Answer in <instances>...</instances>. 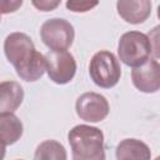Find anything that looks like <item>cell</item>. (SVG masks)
<instances>
[{"mask_svg": "<svg viewBox=\"0 0 160 160\" xmlns=\"http://www.w3.org/2000/svg\"><path fill=\"white\" fill-rule=\"evenodd\" d=\"M151 39L141 31H128L120 36L118 55L126 66L138 68L145 64L152 55Z\"/></svg>", "mask_w": 160, "mask_h": 160, "instance_id": "obj_3", "label": "cell"}, {"mask_svg": "<svg viewBox=\"0 0 160 160\" xmlns=\"http://www.w3.org/2000/svg\"><path fill=\"white\" fill-rule=\"evenodd\" d=\"M45 71L51 81L58 85L70 82L76 74V61L69 51H51L45 55Z\"/></svg>", "mask_w": 160, "mask_h": 160, "instance_id": "obj_6", "label": "cell"}, {"mask_svg": "<svg viewBox=\"0 0 160 160\" xmlns=\"http://www.w3.org/2000/svg\"><path fill=\"white\" fill-rule=\"evenodd\" d=\"M72 160H106L104 134L96 126L76 125L68 134Z\"/></svg>", "mask_w": 160, "mask_h": 160, "instance_id": "obj_2", "label": "cell"}, {"mask_svg": "<svg viewBox=\"0 0 160 160\" xmlns=\"http://www.w3.org/2000/svg\"><path fill=\"white\" fill-rule=\"evenodd\" d=\"M34 160H68L64 145L56 140H45L35 150Z\"/></svg>", "mask_w": 160, "mask_h": 160, "instance_id": "obj_13", "label": "cell"}, {"mask_svg": "<svg viewBox=\"0 0 160 160\" xmlns=\"http://www.w3.org/2000/svg\"><path fill=\"white\" fill-rule=\"evenodd\" d=\"M5 144L2 141H0V160H4L5 154H6V149H5Z\"/></svg>", "mask_w": 160, "mask_h": 160, "instance_id": "obj_17", "label": "cell"}, {"mask_svg": "<svg viewBox=\"0 0 160 160\" xmlns=\"http://www.w3.org/2000/svg\"><path fill=\"white\" fill-rule=\"evenodd\" d=\"M24 126L15 114L0 115V141L5 145H12L22 136Z\"/></svg>", "mask_w": 160, "mask_h": 160, "instance_id": "obj_12", "label": "cell"}, {"mask_svg": "<svg viewBox=\"0 0 160 160\" xmlns=\"http://www.w3.org/2000/svg\"><path fill=\"white\" fill-rule=\"evenodd\" d=\"M22 100L24 90L19 82L11 80L0 82V115L14 114L22 104Z\"/></svg>", "mask_w": 160, "mask_h": 160, "instance_id": "obj_10", "label": "cell"}, {"mask_svg": "<svg viewBox=\"0 0 160 160\" xmlns=\"http://www.w3.org/2000/svg\"><path fill=\"white\" fill-rule=\"evenodd\" d=\"M118 14L122 20L129 24H141L151 14V1L149 0H136V1H128L120 0L116 2Z\"/></svg>", "mask_w": 160, "mask_h": 160, "instance_id": "obj_9", "label": "cell"}, {"mask_svg": "<svg viewBox=\"0 0 160 160\" xmlns=\"http://www.w3.org/2000/svg\"><path fill=\"white\" fill-rule=\"evenodd\" d=\"M160 65L156 59H149L145 64L131 70L134 86L145 94H154L160 88Z\"/></svg>", "mask_w": 160, "mask_h": 160, "instance_id": "obj_8", "label": "cell"}, {"mask_svg": "<svg viewBox=\"0 0 160 160\" xmlns=\"http://www.w3.org/2000/svg\"><path fill=\"white\" fill-rule=\"evenodd\" d=\"M21 5V0H0V14L15 12Z\"/></svg>", "mask_w": 160, "mask_h": 160, "instance_id": "obj_15", "label": "cell"}, {"mask_svg": "<svg viewBox=\"0 0 160 160\" xmlns=\"http://www.w3.org/2000/svg\"><path fill=\"white\" fill-rule=\"evenodd\" d=\"M98 5V1L90 2V1H68L66 8L72 12H86L95 8Z\"/></svg>", "mask_w": 160, "mask_h": 160, "instance_id": "obj_14", "label": "cell"}, {"mask_svg": "<svg viewBox=\"0 0 160 160\" xmlns=\"http://www.w3.org/2000/svg\"><path fill=\"white\" fill-rule=\"evenodd\" d=\"M40 38L51 51H66L74 42V26L65 19L52 18L40 28Z\"/></svg>", "mask_w": 160, "mask_h": 160, "instance_id": "obj_5", "label": "cell"}, {"mask_svg": "<svg viewBox=\"0 0 160 160\" xmlns=\"http://www.w3.org/2000/svg\"><path fill=\"white\" fill-rule=\"evenodd\" d=\"M89 75L95 85L102 89L114 88L121 78V66L118 58L109 50L95 52L89 64Z\"/></svg>", "mask_w": 160, "mask_h": 160, "instance_id": "obj_4", "label": "cell"}, {"mask_svg": "<svg viewBox=\"0 0 160 160\" xmlns=\"http://www.w3.org/2000/svg\"><path fill=\"white\" fill-rule=\"evenodd\" d=\"M32 5L40 10V11H51L56 9L60 5V1H49V0H40V1H32Z\"/></svg>", "mask_w": 160, "mask_h": 160, "instance_id": "obj_16", "label": "cell"}, {"mask_svg": "<svg viewBox=\"0 0 160 160\" xmlns=\"http://www.w3.org/2000/svg\"><path fill=\"white\" fill-rule=\"evenodd\" d=\"M4 52L24 81H36L45 72V58L35 49L30 36L24 32H11L5 38Z\"/></svg>", "mask_w": 160, "mask_h": 160, "instance_id": "obj_1", "label": "cell"}, {"mask_svg": "<svg viewBox=\"0 0 160 160\" xmlns=\"http://www.w3.org/2000/svg\"><path fill=\"white\" fill-rule=\"evenodd\" d=\"M75 110L81 120L88 122H99L109 115L110 106L105 96L90 91L84 92L78 98Z\"/></svg>", "mask_w": 160, "mask_h": 160, "instance_id": "obj_7", "label": "cell"}, {"mask_svg": "<svg viewBox=\"0 0 160 160\" xmlns=\"http://www.w3.org/2000/svg\"><path fill=\"white\" fill-rule=\"evenodd\" d=\"M0 21H1V14H0Z\"/></svg>", "mask_w": 160, "mask_h": 160, "instance_id": "obj_18", "label": "cell"}, {"mask_svg": "<svg viewBox=\"0 0 160 160\" xmlns=\"http://www.w3.org/2000/svg\"><path fill=\"white\" fill-rule=\"evenodd\" d=\"M116 160H150V148L138 139H124L115 149Z\"/></svg>", "mask_w": 160, "mask_h": 160, "instance_id": "obj_11", "label": "cell"}]
</instances>
